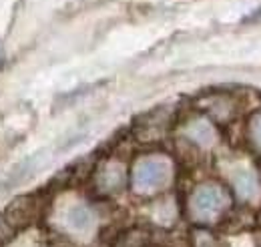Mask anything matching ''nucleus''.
I'll list each match as a JSON object with an SVG mask.
<instances>
[{"label": "nucleus", "instance_id": "1", "mask_svg": "<svg viewBox=\"0 0 261 247\" xmlns=\"http://www.w3.org/2000/svg\"><path fill=\"white\" fill-rule=\"evenodd\" d=\"M169 177V165L163 159H145L135 167V187L139 191H151L157 189Z\"/></svg>", "mask_w": 261, "mask_h": 247}, {"label": "nucleus", "instance_id": "2", "mask_svg": "<svg viewBox=\"0 0 261 247\" xmlns=\"http://www.w3.org/2000/svg\"><path fill=\"white\" fill-rule=\"evenodd\" d=\"M223 203H225V195L215 185L199 187L193 195V211L199 217H211L213 213L221 211Z\"/></svg>", "mask_w": 261, "mask_h": 247}, {"label": "nucleus", "instance_id": "3", "mask_svg": "<svg viewBox=\"0 0 261 247\" xmlns=\"http://www.w3.org/2000/svg\"><path fill=\"white\" fill-rule=\"evenodd\" d=\"M34 213H36V205H34V201L31 197H20V199H16L14 203H10V207L6 209V213H4V225L8 227V229H22V227H27L31 221H33Z\"/></svg>", "mask_w": 261, "mask_h": 247}, {"label": "nucleus", "instance_id": "4", "mask_svg": "<svg viewBox=\"0 0 261 247\" xmlns=\"http://www.w3.org/2000/svg\"><path fill=\"white\" fill-rule=\"evenodd\" d=\"M66 221H68V225H70L72 229H76V231H87V229L93 227L95 217H93V213H91L85 205H74V207L68 211Z\"/></svg>", "mask_w": 261, "mask_h": 247}, {"label": "nucleus", "instance_id": "5", "mask_svg": "<svg viewBox=\"0 0 261 247\" xmlns=\"http://www.w3.org/2000/svg\"><path fill=\"white\" fill-rule=\"evenodd\" d=\"M98 183H100V187H102V189H107V191H113V189L121 187V185H123V169H119L117 165L107 167V169L100 173Z\"/></svg>", "mask_w": 261, "mask_h": 247}, {"label": "nucleus", "instance_id": "6", "mask_svg": "<svg viewBox=\"0 0 261 247\" xmlns=\"http://www.w3.org/2000/svg\"><path fill=\"white\" fill-rule=\"evenodd\" d=\"M189 135L195 139L197 143L205 145V143H209L213 139V129L209 127L207 121H195V123L189 127Z\"/></svg>", "mask_w": 261, "mask_h": 247}, {"label": "nucleus", "instance_id": "7", "mask_svg": "<svg viewBox=\"0 0 261 247\" xmlns=\"http://www.w3.org/2000/svg\"><path fill=\"white\" fill-rule=\"evenodd\" d=\"M237 189H239V193L241 195H251L253 191H255V179L249 175V173H243L239 179H237Z\"/></svg>", "mask_w": 261, "mask_h": 247}, {"label": "nucleus", "instance_id": "8", "mask_svg": "<svg viewBox=\"0 0 261 247\" xmlns=\"http://www.w3.org/2000/svg\"><path fill=\"white\" fill-rule=\"evenodd\" d=\"M251 131H253V139L261 145V115H257L253 119V125H251Z\"/></svg>", "mask_w": 261, "mask_h": 247}]
</instances>
